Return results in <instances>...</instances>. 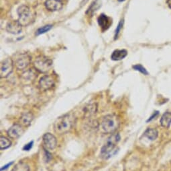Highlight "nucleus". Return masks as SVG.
I'll return each mask as SVG.
<instances>
[{
	"label": "nucleus",
	"instance_id": "nucleus-18",
	"mask_svg": "<svg viewBox=\"0 0 171 171\" xmlns=\"http://www.w3.org/2000/svg\"><path fill=\"white\" fill-rule=\"evenodd\" d=\"M144 136L151 141H154L158 137V133L156 129L148 128L147 129L144 133Z\"/></svg>",
	"mask_w": 171,
	"mask_h": 171
},
{
	"label": "nucleus",
	"instance_id": "nucleus-2",
	"mask_svg": "<svg viewBox=\"0 0 171 171\" xmlns=\"http://www.w3.org/2000/svg\"><path fill=\"white\" fill-rule=\"evenodd\" d=\"M18 21L22 26H29L35 21L36 14L35 11L26 5L19 6L18 9Z\"/></svg>",
	"mask_w": 171,
	"mask_h": 171
},
{
	"label": "nucleus",
	"instance_id": "nucleus-3",
	"mask_svg": "<svg viewBox=\"0 0 171 171\" xmlns=\"http://www.w3.org/2000/svg\"><path fill=\"white\" fill-rule=\"evenodd\" d=\"M73 121L71 115L66 114L58 117L54 123V132L60 135L69 132L73 127Z\"/></svg>",
	"mask_w": 171,
	"mask_h": 171
},
{
	"label": "nucleus",
	"instance_id": "nucleus-22",
	"mask_svg": "<svg viewBox=\"0 0 171 171\" xmlns=\"http://www.w3.org/2000/svg\"><path fill=\"white\" fill-rule=\"evenodd\" d=\"M132 67H133L134 70L140 71V72H141L142 74H143L144 75H148V71H147V70L140 64L135 65Z\"/></svg>",
	"mask_w": 171,
	"mask_h": 171
},
{
	"label": "nucleus",
	"instance_id": "nucleus-17",
	"mask_svg": "<svg viewBox=\"0 0 171 171\" xmlns=\"http://www.w3.org/2000/svg\"><path fill=\"white\" fill-rule=\"evenodd\" d=\"M36 77V75L34 71L30 70H28L27 71H25L24 73L22 74V81L26 82V83H30L32 81L34 80Z\"/></svg>",
	"mask_w": 171,
	"mask_h": 171
},
{
	"label": "nucleus",
	"instance_id": "nucleus-16",
	"mask_svg": "<svg viewBox=\"0 0 171 171\" xmlns=\"http://www.w3.org/2000/svg\"><path fill=\"white\" fill-rule=\"evenodd\" d=\"M160 125L165 128H169L171 125V113L166 112L160 119Z\"/></svg>",
	"mask_w": 171,
	"mask_h": 171
},
{
	"label": "nucleus",
	"instance_id": "nucleus-8",
	"mask_svg": "<svg viewBox=\"0 0 171 171\" xmlns=\"http://www.w3.org/2000/svg\"><path fill=\"white\" fill-rule=\"evenodd\" d=\"M14 61L11 58H6L1 63L0 68V77L1 78H6L12 73L14 70Z\"/></svg>",
	"mask_w": 171,
	"mask_h": 171
},
{
	"label": "nucleus",
	"instance_id": "nucleus-24",
	"mask_svg": "<svg viewBox=\"0 0 171 171\" xmlns=\"http://www.w3.org/2000/svg\"><path fill=\"white\" fill-rule=\"evenodd\" d=\"M33 144H34V142L33 141L29 142L28 144H27L26 145H25L24 146L23 150H24V151H29L32 148Z\"/></svg>",
	"mask_w": 171,
	"mask_h": 171
},
{
	"label": "nucleus",
	"instance_id": "nucleus-26",
	"mask_svg": "<svg viewBox=\"0 0 171 171\" xmlns=\"http://www.w3.org/2000/svg\"><path fill=\"white\" fill-rule=\"evenodd\" d=\"M12 164H13V162H11L9 163V164H7V165H6V166H3V167H2V169H1V171H3V170H6V169L8 168V167H9L10 166H11V165Z\"/></svg>",
	"mask_w": 171,
	"mask_h": 171
},
{
	"label": "nucleus",
	"instance_id": "nucleus-5",
	"mask_svg": "<svg viewBox=\"0 0 171 171\" xmlns=\"http://www.w3.org/2000/svg\"><path fill=\"white\" fill-rule=\"evenodd\" d=\"M53 66V61L45 56L38 57L34 62L35 70L41 73H46Z\"/></svg>",
	"mask_w": 171,
	"mask_h": 171
},
{
	"label": "nucleus",
	"instance_id": "nucleus-27",
	"mask_svg": "<svg viewBox=\"0 0 171 171\" xmlns=\"http://www.w3.org/2000/svg\"><path fill=\"white\" fill-rule=\"evenodd\" d=\"M166 3L169 7V8L171 9V0H166Z\"/></svg>",
	"mask_w": 171,
	"mask_h": 171
},
{
	"label": "nucleus",
	"instance_id": "nucleus-1",
	"mask_svg": "<svg viewBox=\"0 0 171 171\" xmlns=\"http://www.w3.org/2000/svg\"><path fill=\"white\" fill-rule=\"evenodd\" d=\"M120 140V136L119 133H113L107 138L101 150V157L107 160L116 154V146Z\"/></svg>",
	"mask_w": 171,
	"mask_h": 171
},
{
	"label": "nucleus",
	"instance_id": "nucleus-12",
	"mask_svg": "<svg viewBox=\"0 0 171 171\" xmlns=\"http://www.w3.org/2000/svg\"><path fill=\"white\" fill-rule=\"evenodd\" d=\"M22 29V26L18 20L11 21L7 23L6 26V30L8 33L13 34H18L21 33Z\"/></svg>",
	"mask_w": 171,
	"mask_h": 171
},
{
	"label": "nucleus",
	"instance_id": "nucleus-10",
	"mask_svg": "<svg viewBox=\"0 0 171 171\" xmlns=\"http://www.w3.org/2000/svg\"><path fill=\"white\" fill-rule=\"evenodd\" d=\"M24 133V129L22 125L19 124H15L11 126L7 131V135L11 139H17L20 137Z\"/></svg>",
	"mask_w": 171,
	"mask_h": 171
},
{
	"label": "nucleus",
	"instance_id": "nucleus-28",
	"mask_svg": "<svg viewBox=\"0 0 171 171\" xmlns=\"http://www.w3.org/2000/svg\"><path fill=\"white\" fill-rule=\"evenodd\" d=\"M118 1H119V2H122L125 1V0H118Z\"/></svg>",
	"mask_w": 171,
	"mask_h": 171
},
{
	"label": "nucleus",
	"instance_id": "nucleus-29",
	"mask_svg": "<svg viewBox=\"0 0 171 171\" xmlns=\"http://www.w3.org/2000/svg\"><path fill=\"white\" fill-rule=\"evenodd\" d=\"M60 1H62V0H60Z\"/></svg>",
	"mask_w": 171,
	"mask_h": 171
},
{
	"label": "nucleus",
	"instance_id": "nucleus-25",
	"mask_svg": "<svg viewBox=\"0 0 171 171\" xmlns=\"http://www.w3.org/2000/svg\"><path fill=\"white\" fill-rule=\"evenodd\" d=\"M158 114H159V113H158V111H156V112H154V113H153V115H152V116H151V117H150V119H148V120H147V122L151 121H152V119H155V117H156V116H158Z\"/></svg>",
	"mask_w": 171,
	"mask_h": 171
},
{
	"label": "nucleus",
	"instance_id": "nucleus-23",
	"mask_svg": "<svg viewBox=\"0 0 171 171\" xmlns=\"http://www.w3.org/2000/svg\"><path fill=\"white\" fill-rule=\"evenodd\" d=\"M123 24H124V21L123 20H121L120 22V23L118 24L117 29H116V31H115V39H116V38H118V36L119 33H120V31H121V30L122 29V26H123Z\"/></svg>",
	"mask_w": 171,
	"mask_h": 171
},
{
	"label": "nucleus",
	"instance_id": "nucleus-6",
	"mask_svg": "<svg viewBox=\"0 0 171 171\" xmlns=\"http://www.w3.org/2000/svg\"><path fill=\"white\" fill-rule=\"evenodd\" d=\"M14 64L18 70H25L30 65L31 57L28 53H18L14 55Z\"/></svg>",
	"mask_w": 171,
	"mask_h": 171
},
{
	"label": "nucleus",
	"instance_id": "nucleus-20",
	"mask_svg": "<svg viewBox=\"0 0 171 171\" xmlns=\"http://www.w3.org/2000/svg\"><path fill=\"white\" fill-rule=\"evenodd\" d=\"M11 171H30V168L26 163L19 162L14 167Z\"/></svg>",
	"mask_w": 171,
	"mask_h": 171
},
{
	"label": "nucleus",
	"instance_id": "nucleus-14",
	"mask_svg": "<svg viewBox=\"0 0 171 171\" xmlns=\"http://www.w3.org/2000/svg\"><path fill=\"white\" fill-rule=\"evenodd\" d=\"M127 55H128V51L125 49L122 50H115L111 55V59L113 61H120L122 59H124Z\"/></svg>",
	"mask_w": 171,
	"mask_h": 171
},
{
	"label": "nucleus",
	"instance_id": "nucleus-9",
	"mask_svg": "<svg viewBox=\"0 0 171 171\" xmlns=\"http://www.w3.org/2000/svg\"><path fill=\"white\" fill-rule=\"evenodd\" d=\"M54 85V80L50 75H44L38 82L39 89L42 92L51 89Z\"/></svg>",
	"mask_w": 171,
	"mask_h": 171
},
{
	"label": "nucleus",
	"instance_id": "nucleus-15",
	"mask_svg": "<svg viewBox=\"0 0 171 171\" xmlns=\"http://www.w3.org/2000/svg\"><path fill=\"white\" fill-rule=\"evenodd\" d=\"M33 119H34V116L32 113H24L22 115L20 119H19V121H20L21 125L28 127L31 124V123Z\"/></svg>",
	"mask_w": 171,
	"mask_h": 171
},
{
	"label": "nucleus",
	"instance_id": "nucleus-11",
	"mask_svg": "<svg viewBox=\"0 0 171 171\" xmlns=\"http://www.w3.org/2000/svg\"><path fill=\"white\" fill-rule=\"evenodd\" d=\"M46 8L50 11H56L62 9V3L60 0H46L45 3Z\"/></svg>",
	"mask_w": 171,
	"mask_h": 171
},
{
	"label": "nucleus",
	"instance_id": "nucleus-21",
	"mask_svg": "<svg viewBox=\"0 0 171 171\" xmlns=\"http://www.w3.org/2000/svg\"><path fill=\"white\" fill-rule=\"evenodd\" d=\"M52 28H53V25H50L44 26L41 28H40L39 29H38V30L36 31V34L40 35V34H45V33H47V32H49L52 29Z\"/></svg>",
	"mask_w": 171,
	"mask_h": 171
},
{
	"label": "nucleus",
	"instance_id": "nucleus-19",
	"mask_svg": "<svg viewBox=\"0 0 171 171\" xmlns=\"http://www.w3.org/2000/svg\"><path fill=\"white\" fill-rule=\"evenodd\" d=\"M11 144V142L9 139L3 136H1V137H0V150H5L8 148Z\"/></svg>",
	"mask_w": 171,
	"mask_h": 171
},
{
	"label": "nucleus",
	"instance_id": "nucleus-13",
	"mask_svg": "<svg viewBox=\"0 0 171 171\" xmlns=\"http://www.w3.org/2000/svg\"><path fill=\"white\" fill-rule=\"evenodd\" d=\"M97 21L99 26L103 30H107L110 26L111 24L112 23L111 19L103 14L99 16L97 19Z\"/></svg>",
	"mask_w": 171,
	"mask_h": 171
},
{
	"label": "nucleus",
	"instance_id": "nucleus-4",
	"mask_svg": "<svg viewBox=\"0 0 171 171\" xmlns=\"http://www.w3.org/2000/svg\"><path fill=\"white\" fill-rule=\"evenodd\" d=\"M120 126V121L115 115H107L103 118L101 129L104 133H113Z\"/></svg>",
	"mask_w": 171,
	"mask_h": 171
},
{
	"label": "nucleus",
	"instance_id": "nucleus-7",
	"mask_svg": "<svg viewBox=\"0 0 171 171\" xmlns=\"http://www.w3.org/2000/svg\"><path fill=\"white\" fill-rule=\"evenodd\" d=\"M43 147L48 152H51L56 149L57 146V140L54 135L47 133L42 137Z\"/></svg>",
	"mask_w": 171,
	"mask_h": 171
}]
</instances>
